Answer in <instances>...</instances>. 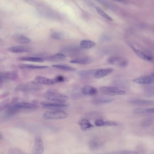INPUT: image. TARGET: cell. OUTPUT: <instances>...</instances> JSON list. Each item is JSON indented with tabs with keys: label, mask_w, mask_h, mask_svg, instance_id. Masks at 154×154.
I'll return each mask as SVG.
<instances>
[{
	"label": "cell",
	"mask_w": 154,
	"mask_h": 154,
	"mask_svg": "<svg viewBox=\"0 0 154 154\" xmlns=\"http://www.w3.org/2000/svg\"><path fill=\"white\" fill-rule=\"evenodd\" d=\"M134 83L139 84H151L154 83V74L138 77L133 80Z\"/></svg>",
	"instance_id": "6"
},
{
	"label": "cell",
	"mask_w": 154,
	"mask_h": 154,
	"mask_svg": "<svg viewBox=\"0 0 154 154\" xmlns=\"http://www.w3.org/2000/svg\"><path fill=\"white\" fill-rule=\"evenodd\" d=\"M133 113L135 114L142 115L146 114H153V108H137L133 110Z\"/></svg>",
	"instance_id": "22"
},
{
	"label": "cell",
	"mask_w": 154,
	"mask_h": 154,
	"mask_svg": "<svg viewBox=\"0 0 154 154\" xmlns=\"http://www.w3.org/2000/svg\"><path fill=\"white\" fill-rule=\"evenodd\" d=\"M51 37L54 40H60L62 37V35L60 33L54 32L51 35Z\"/></svg>",
	"instance_id": "33"
},
{
	"label": "cell",
	"mask_w": 154,
	"mask_h": 154,
	"mask_svg": "<svg viewBox=\"0 0 154 154\" xmlns=\"http://www.w3.org/2000/svg\"><path fill=\"white\" fill-rule=\"evenodd\" d=\"M95 124L97 127H102V126H117L118 123L115 121H105L103 119H98L96 120L95 122Z\"/></svg>",
	"instance_id": "13"
},
{
	"label": "cell",
	"mask_w": 154,
	"mask_h": 154,
	"mask_svg": "<svg viewBox=\"0 0 154 154\" xmlns=\"http://www.w3.org/2000/svg\"><path fill=\"white\" fill-rule=\"evenodd\" d=\"M41 105L43 108L49 109H61L69 105V103L66 102H42Z\"/></svg>",
	"instance_id": "5"
},
{
	"label": "cell",
	"mask_w": 154,
	"mask_h": 154,
	"mask_svg": "<svg viewBox=\"0 0 154 154\" xmlns=\"http://www.w3.org/2000/svg\"><path fill=\"white\" fill-rule=\"evenodd\" d=\"M81 92L85 96H94L97 94L98 91L95 87L86 85L81 88Z\"/></svg>",
	"instance_id": "12"
},
{
	"label": "cell",
	"mask_w": 154,
	"mask_h": 154,
	"mask_svg": "<svg viewBox=\"0 0 154 154\" xmlns=\"http://www.w3.org/2000/svg\"><path fill=\"white\" fill-rule=\"evenodd\" d=\"M13 39L15 42L20 44H27L31 42L29 38L20 34H15L13 36Z\"/></svg>",
	"instance_id": "18"
},
{
	"label": "cell",
	"mask_w": 154,
	"mask_h": 154,
	"mask_svg": "<svg viewBox=\"0 0 154 154\" xmlns=\"http://www.w3.org/2000/svg\"><path fill=\"white\" fill-rule=\"evenodd\" d=\"M44 145L41 138L36 137L35 138L34 145L33 153L34 154H41L44 152Z\"/></svg>",
	"instance_id": "7"
},
{
	"label": "cell",
	"mask_w": 154,
	"mask_h": 154,
	"mask_svg": "<svg viewBox=\"0 0 154 154\" xmlns=\"http://www.w3.org/2000/svg\"><path fill=\"white\" fill-rule=\"evenodd\" d=\"M114 101V99L110 98H98L92 101V103L95 105H101L108 104Z\"/></svg>",
	"instance_id": "19"
},
{
	"label": "cell",
	"mask_w": 154,
	"mask_h": 154,
	"mask_svg": "<svg viewBox=\"0 0 154 154\" xmlns=\"http://www.w3.org/2000/svg\"><path fill=\"white\" fill-rule=\"evenodd\" d=\"M100 91L106 96H121L126 94V92L117 87L112 86H102L100 88Z\"/></svg>",
	"instance_id": "3"
},
{
	"label": "cell",
	"mask_w": 154,
	"mask_h": 154,
	"mask_svg": "<svg viewBox=\"0 0 154 154\" xmlns=\"http://www.w3.org/2000/svg\"><path fill=\"white\" fill-rule=\"evenodd\" d=\"M78 124L80 126L81 129L83 131L89 130L94 127L93 124H92L89 120L84 118L79 121Z\"/></svg>",
	"instance_id": "14"
},
{
	"label": "cell",
	"mask_w": 154,
	"mask_h": 154,
	"mask_svg": "<svg viewBox=\"0 0 154 154\" xmlns=\"http://www.w3.org/2000/svg\"><path fill=\"white\" fill-rule=\"evenodd\" d=\"M19 60L24 61H31L35 63H43L44 59L39 57H23L19 59Z\"/></svg>",
	"instance_id": "25"
},
{
	"label": "cell",
	"mask_w": 154,
	"mask_h": 154,
	"mask_svg": "<svg viewBox=\"0 0 154 154\" xmlns=\"http://www.w3.org/2000/svg\"><path fill=\"white\" fill-rule=\"evenodd\" d=\"M145 93H146V96H153L154 94L153 86H149V87H147L146 88V91H145Z\"/></svg>",
	"instance_id": "32"
},
{
	"label": "cell",
	"mask_w": 154,
	"mask_h": 154,
	"mask_svg": "<svg viewBox=\"0 0 154 154\" xmlns=\"http://www.w3.org/2000/svg\"><path fill=\"white\" fill-rule=\"evenodd\" d=\"M113 71L114 70L112 68L98 69L96 70L94 76L96 79H101L111 74Z\"/></svg>",
	"instance_id": "11"
},
{
	"label": "cell",
	"mask_w": 154,
	"mask_h": 154,
	"mask_svg": "<svg viewBox=\"0 0 154 154\" xmlns=\"http://www.w3.org/2000/svg\"><path fill=\"white\" fill-rule=\"evenodd\" d=\"M19 67L21 69H42L48 68L49 67L46 66L34 65L21 64L19 65Z\"/></svg>",
	"instance_id": "23"
},
{
	"label": "cell",
	"mask_w": 154,
	"mask_h": 154,
	"mask_svg": "<svg viewBox=\"0 0 154 154\" xmlns=\"http://www.w3.org/2000/svg\"><path fill=\"white\" fill-rule=\"evenodd\" d=\"M93 61V59L90 57H84L79 58L72 60L70 61V63L73 64H77L81 65H87L91 64Z\"/></svg>",
	"instance_id": "15"
},
{
	"label": "cell",
	"mask_w": 154,
	"mask_h": 154,
	"mask_svg": "<svg viewBox=\"0 0 154 154\" xmlns=\"http://www.w3.org/2000/svg\"><path fill=\"white\" fill-rule=\"evenodd\" d=\"M152 123H153V119L152 118H146L142 121L141 123V125L144 127H147L151 126Z\"/></svg>",
	"instance_id": "31"
},
{
	"label": "cell",
	"mask_w": 154,
	"mask_h": 154,
	"mask_svg": "<svg viewBox=\"0 0 154 154\" xmlns=\"http://www.w3.org/2000/svg\"><path fill=\"white\" fill-rule=\"evenodd\" d=\"M25 1H29V0H25Z\"/></svg>",
	"instance_id": "39"
},
{
	"label": "cell",
	"mask_w": 154,
	"mask_h": 154,
	"mask_svg": "<svg viewBox=\"0 0 154 154\" xmlns=\"http://www.w3.org/2000/svg\"><path fill=\"white\" fill-rule=\"evenodd\" d=\"M34 84H44V85H52L57 83L54 79H50L43 76H38L35 77L32 81Z\"/></svg>",
	"instance_id": "8"
},
{
	"label": "cell",
	"mask_w": 154,
	"mask_h": 154,
	"mask_svg": "<svg viewBox=\"0 0 154 154\" xmlns=\"http://www.w3.org/2000/svg\"><path fill=\"white\" fill-rule=\"evenodd\" d=\"M66 56L62 53H58L49 58V60L53 61L64 60L65 59Z\"/></svg>",
	"instance_id": "29"
},
{
	"label": "cell",
	"mask_w": 154,
	"mask_h": 154,
	"mask_svg": "<svg viewBox=\"0 0 154 154\" xmlns=\"http://www.w3.org/2000/svg\"><path fill=\"white\" fill-rule=\"evenodd\" d=\"M14 106L19 110L21 109H34L37 107V106L34 104L27 103V102L17 103L15 104Z\"/></svg>",
	"instance_id": "16"
},
{
	"label": "cell",
	"mask_w": 154,
	"mask_h": 154,
	"mask_svg": "<svg viewBox=\"0 0 154 154\" xmlns=\"http://www.w3.org/2000/svg\"><path fill=\"white\" fill-rule=\"evenodd\" d=\"M95 70H83V71H79L78 73V75L81 78L83 79H87L90 78L92 76L94 75Z\"/></svg>",
	"instance_id": "21"
},
{
	"label": "cell",
	"mask_w": 154,
	"mask_h": 154,
	"mask_svg": "<svg viewBox=\"0 0 154 154\" xmlns=\"http://www.w3.org/2000/svg\"><path fill=\"white\" fill-rule=\"evenodd\" d=\"M52 67L59 70L66 71V72H74L76 70L73 67L68 66L64 65H53Z\"/></svg>",
	"instance_id": "27"
},
{
	"label": "cell",
	"mask_w": 154,
	"mask_h": 154,
	"mask_svg": "<svg viewBox=\"0 0 154 154\" xmlns=\"http://www.w3.org/2000/svg\"><path fill=\"white\" fill-rule=\"evenodd\" d=\"M43 96L47 100L53 102H66L69 99L66 95L52 91L46 92Z\"/></svg>",
	"instance_id": "2"
},
{
	"label": "cell",
	"mask_w": 154,
	"mask_h": 154,
	"mask_svg": "<svg viewBox=\"0 0 154 154\" xmlns=\"http://www.w3.org/2000/svg\"><path fill=\"white\" fill-rule=\"evenodd\" d=\"M129 103L133 105H152L154 103L153 101L150 100L143 99H132L129 101Z\"/></svg>",
	"instance_id": "17"
},
{
	"label": "cell",
	"mask_w": 154,
	"mask_h": 154,
	"mask_svg": "<svg viewBox=\"0 0 154 154\" xmlns=\"http://www.w3.org/2000/svg\"><path fill=\"white\" fill-rule=\"evenodd\" d=\"M108 63L121 68H125L129 64V61L127 59L118 56H112L108 58Z\"/></svg>",
	"instance_id": "4"
},
{
	"label": "cell",
	"mask_w": 154,
	"mask_h": 154,
	"mask_svg": "<svg viewBox=\"0 0 154 154\" xmlns=\"http://www.w3.org/2000/svg\"><path fill=\"white\" fill-rule=\"evenodd\" d=\"M128 45L132 49V50L134 51L135 54H136L139 58H141V59L149 61H152L153 60V58H152L151 56H149V55H147L146 53L143 52L141 51L136 49L135 47L133 46L132 44H131V43H129Z\"/></svg>",
	"instance_id": "10"
},
{
	"label": "cell",
	"mask_w": 154,
	"mask_h": 154,
	"mask_svg": "<svg viewBox=\"0 0 154 154\" xmlns=\"http://www.w3.org/2000/svg\"><path fill=\"white\" fill-rule=\"evenodd\" d=\"M114 153H117V154H137L138 153L137 152H135V151H131V150H123V151L115 152Z\"/></svg>",
	"instance_id": "35"
},
{
	"label": "cell",
	"mask_w": 154,
	"mask_h": 154,
	"mask_svg": "<svg viewBox=\"0 0 154 154\" xmlns=\"http://www.w3.org/2000/svg\"><path fill=\"white\" fill-rule=\"evenodd\" d=\"M36 89H38L37 87L33 86L32 85H28V84L19 85L16 88V90H18L23 92L29 91L36 90Z\"/></svg>",
	"instance_id": "26"
},
{
	"label": "cell",
	"mask_w": 154,
	"mask_h": 154,
	"mask_svg": "<svg viewBox=\"0 0 154 154\" xmlns=\"http://www.w3.org/2000/svg\"><path fill=\"white\" fill-rule=\"evenodd\" d=\"M96 10L97 12L101 16L103 17V18L108 21H112V18L111 17L109 16L108 14H107L105 12L104 10L101 8L99 7H96Z\"/></svg>",
	"instance_id": "28"
},
{
	"label": "cell",
	"mask_w": 154,
	"mask_h": 154,
	"mask_svg": "<svg viewBox=\"0 0 154 154\" xmlns=\"http://www.w3.org/2000/svg\"><path fill=\"white\" fill-rule=\"evenodd\" d=\"M3 77L2 75L0 74V84H1L3 82Z\"/></svg>",
	"instance_id": "36"
},
{
	"label": "cell",
	"mask_w": 154,
	"mask_h": 154,
	"mask_svg": "<svg viewBox=\"0 0 154 154\" xmlns=\"http://www.w3.org/2000/svg\"><path fill=\"white\" fill-rule=\"evenodd\" d=\"M68 114L62 110L48 111L43 114V117L47 120H61L67 118Z\"/></svg>",
	"instance_id": "1"
},
{
	"label": "cell",
	"mask_w": 154,
	"mask_h": 154,
	"mask_svg": "<svg viewBox=\"0 0 154 154\" xmlns=\"http://www.w3.org/2000/svg\"><path fill=\"white\" fill-rule=\"evenodd\" d=\"M2 138H3V136H2V135L1 133H0V140L2 139Z\"/></svg>",
	"instance_id": "38"
},
{
	"label": "cell",
	"mask_w": 154,
	"mask_h": 154,
	"mask_svg": "<svg viewBox=\"0 0 154 154\" xmlns=\"http://www.w3.org/2000/svg\"><path fill=\"white\" fill-rule=\"evenodd\" d=\"M113 1H120V2H122V1H124V0H113Z\"/></svg>",
	"instance_id": "37"
},
{
	"label": "cell",
	"mask_w": 154,
	"mask_h": 154,
	"mask_svg": "<svg viewBox=\"0 0 154 154\" xmlns=\"http://www.w3.org/2000/svg\"><path fill=\"white\" fill-rule=\"evenodd\" d=\"M7 50L12 53H21L30 52L32 49L27 46H16L9 48L7 49Z\"/></svg>",
	"instance_id": "9"
},
{
	"label": "cell",
	"mask_w": 154,
	"mask_h": 154,
	"mask_svg": "<svg viewBox=\"0 0 154 154\" xmlns=\"http://www.w3.org/2000/svg\"><path fill=\"white\" fill-rule=\"evenodd\" d=\"M3 78H5L6 79H16L17 77V74L14 72H8V73H5L4 74L2 75Z\"/></svg>",
	"instance_id": "30"
},
{
	"label": "cell",
	"mask_w": 154,
	"mask_h": 154,
	"mask_svg": "<svg viewBox=\"0 0 154 154\" xmlns=\"http://www.w3.org/2000/svg\"><path fill=\"white\" fill-rule=\"evenodd\" d=\"M96 43L90 40H83L80 42V48L84 49H89L95 47Z\"/></svg>",
	"instance_id": "20"
},
{
	"label": "cell",
	"mask_w": 154,
	"mask_h": 154,
	"mask_svg": "<svg viewBox=\"0 0 154 154\" xmlns=\"http://www.w3.org/2000/svg\"><path fill=\"white\" fill-rule=\"evenodd\" d=\"M54 79L56 83L64 82L65 81V77L61 75L58 76Z\"/></svg>",
	"instance_id": "34"
},
{
	"label": "cell",
	"mask_w": 154,
	"mask_h": 154,
	"mask_svg": "<svg viewBox=\"0 0 154 154\" xmlns=\"http://www.w3.org/2000/svg\"><path fill=\"white\" fill-rule=\"evenodd\" d=\"M102 143L96 139L92 140L89 143V147L91 150H97L101 147Z\"/></svg>",
	"instance_id": "24"
}]
</instances>
